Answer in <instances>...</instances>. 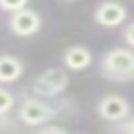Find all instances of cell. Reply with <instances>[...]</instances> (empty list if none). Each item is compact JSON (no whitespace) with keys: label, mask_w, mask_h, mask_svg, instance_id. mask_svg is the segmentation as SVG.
<instances>
[{"label":"cell","mask_w":134,"mask_h":134,"mask_svg":"<svg viewBox=\"0 0 134 134\" xmlns=\"http://www.w3.org/2000/svg\"><path fill=\"white\" fill-rule=\"evenodd\" d=\"M29 0H0V8L2 10H8V13H15V10H21L27 6Z\"/></svg>","instance_id":"cell-10"},{"label":"cell","mask_w":134,"mask_h":134,"mask_svg":"<svg viewBox=\"0 0 134 134\" xmlns=\"http://www.w3.org/2000/svg\"><path fill=\"white\" fill-rule=\"evenodd\" d=\"M38 134H67V130H63V128H59V126H46V128H42Z\"/></svg>","instance_id":"cell-12"},{"label":"cell","mask_w":134,"mask_h":134,"mask_svg":"<svg viewBox=\"0 0 134 134\" xmlns=\"http://www.w3.org/2000/svg\"><path fill=\"white\" fill-rule=\"evenodd\" d=\"M23 75V63L13 54H0V84L17 82Z\"/></svg>","instance_id":"cell-8"},{"label":"cell","mask_w":134,"mask_h":134,"mask_svg":"<svg viewBox=\"0 0 134 134\" xmlns=\"http://www.w3.org/2000/svg\"><path fill=\"white\" fill-rule=\"evenodd\" d=\"M124 19H126V8L119 2L105 0L94 8V21L103 27H117L119 23H124Z\"/></svg>","instance_id":"cell-6"},{"label":"cell","mask_w":134,"mask_h":134,"mask_svg":"<svg viewBox=\"0 0 134 134\" xmlns=\"http://www.w3.org/2000/svg\"><path fill=\"white\" fill-rule=\"evenodd\" d=\"M103 73L113 82H130L134 80V50L128 48H111L103 57Z\"/></svg>","instance_id":"cell-1"},{"label":"cell","mask_w":134,"mask_h":134,"mask_svg":"<svg viewBox=\"0 0 134 134\" xmlns=\"http://www.w3.org/2000/svg\"><path fill=\"white\" fill-rule=\"evenodd\" d=\"M15 105V96L13 92H8L6 88H0V115H6Z\"/></svg>","instance_id":"cell-9"},{"label":"cell","mask_w":134,"mask_h":134,"mask_svg":"<svg viewBox=\"0 0 134 134\" xmlns=\"http://www.w3.org/2000/svg\"><path fill=\"white\" fill-rule=\"evenodd\" d=\"M124 132H126V134H134V117L124 126Z\"/></svg>","instance_id":"cell-13"},{"label":"cell","mask_w":134,"mask_h":134,"mask_svg":"<svg viewBox=\"0 0 134 134\" xmlns=\"http://www.w3.org/2000/svg\"><path fill=\"white\" fill-rule=\"evenodd\" d=\"M124 40H126V44H128L130 48H134V21L126 25V29H124Z\"/></svg>","instance_id":"cell-11"},{"label":"cell","mask_w":134,"mask_h":134,"mask_svg":"<svg viewBox=\"0 0 134 134\" xmlns=\"http://www.w3.org/2000/svg\"><path fill=\"white\" fill-rule=\"evenodd\" d=\"M54 115H57L54 109H50L46 103L34 100V98H25L23 105L19 107V117H21V121L27 124V126H42V124H48Z\"/></svg>","instance_id":"cell-4"},{"label":"cell","mask_w":134,"mask_h":134,"mask_svg":"<svg viewBox=\"0 0 134 134\" xmlns=\"http://www.w3.org/2000/svg\"><path fill=\"white\" fill-rule=\"evenodd\" d=\"M59 2H63V4H73V2H77V0H59Z\"/></svg>","instance_id":"cell-14"},{"label":"cell","mask_w":134,"mask_h":134,"mask_svg":"<svg viewBox=\"0 0 134 134\" xmlns=\"http://www.w3.org/2000/svg\"><path fill=\"white\" fill-rule=\"evenodd\" d=\"M8 27L15 36H21V38H27V36H34L38 34V29L42 27V17L40 13H36L34 8H21V10H15L8 19Z\"/></svg>","instance_id":"cell-3"},{"label":"cell","mask_w":134,"mask_h":134,"mask_svg":"<svg viewBox=\"0 0 134 134\" xmlns=\"http://www.w3.org/2000/svg\"><path fill=\"white\" fill-rule=\"evenodd\" d=\"M96 113L107 121H121L130 115V103L119 94H107L98 100Z\"/></svg>","instance_id":"cell-5"},{"label":"cell","mask_w":134,"mask_h":134,"mask_svg":"<svg viewBox=\"0 0 134 134\" xmlns=\"http://www.w3.org/2000/svg\"><path fill=\"white\" fill-rule=\"evenodd\" d=\"M69 84V77H67V71L61 69V67H52V69H46L42 71L34 84H31V92L38 94V96H44V98H50V96H57L61 94Z\"/></svg>","instance_id":"cell-2"},{"label":"cell","mask_w":134,"mask_h":134,"mask_svg":"<svg viewBox=\"0 0 134 134\" xmlns=\"http://www.w3.org/2000/svg\"><path fill=\"white\" fill-rule=\"evenodd\" d=\"M92 63V54L86 46L82 44H73V46H67L65 52H63V65L71 71H82L86 69L88 65Z\"/></svg>","instance_id":"cell-7"}]
</instances>
